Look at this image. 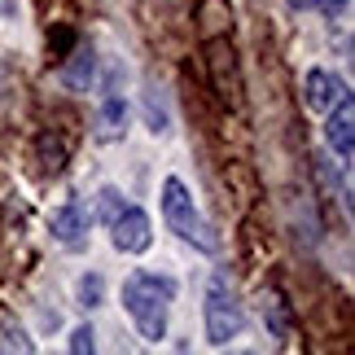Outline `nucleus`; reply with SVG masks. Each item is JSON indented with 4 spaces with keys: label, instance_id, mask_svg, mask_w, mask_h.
Instances as JSON below:
<instances>
[{
    "label": "nucleus",
    "instance_id": "obj_15",
    "mask_svg": "<svg viewBox=\"0 0 355 355\" xmlns=\"http://www.w3.org/2000/svg\"><path fill=\"white\" fill-rule=\"evenodd\" d=\"M316 9L324 13V18H338V13L347 9V0H316Z\"/></svg>",
    "mask_w": 355,
    "mask_h": 355
},
{
    "label": "nucleus",
    "instance_id": "obj_12",
    "mask_svg": "<svg viewBox=\"0 0 355 355\" xmlns=\"http://www.w3.org/2000/svg\"><path fill=\"white\" fill-rule=\"evenodd\" d=\"M0 351H22V355H31L35 343L26 338L22 329H13V324H5V334H0Z\"/></svg>",
    "mask_w": 355,
    "mask_h": 355
},
{
    "label": "nucleus",
    "instance_id": "obj_4",
    "mask_svg": "<svg viewBox=\"0 0 355 355\" xmlns=\"http://www.w3.org/2000/svg\"><path fill=\"white\" fill-rule=\"evenodd\" d=\"M92 136L101 145H114L128 136V97H123V75L110 71L101 84V101H97V123H92Z\"/></svg>",
    "mask_w": 355,
    "mask_h": 355
},
{
    "label": "nucleus",
    "instance_id": "obj_1",
    "mask_svg": "<svg viewBox=\"0 0 355 355\" xmlns=\"http://www.w3.org/2000/svg\"><path fill=\"white\" fill-rule=\"evenodd\" d=\"M175 303V281L162 272H132L123 281V307L145 343H162L167 338V311Z\"/></svg>",
    "mask_w": 355,
    "mask_h": 355
},
{
    "label": "nucleus",
    "instance_id": "obj_17",
    "mask_svg": "<svg viewBox=\"0 0 355 355\" xmlns=\"http://www.w3.org/2000/svg\"><path fill=\"white\" fill-rule=\"evenodd\" d=\"M0 13H5V0H0Z\"/></svg>",
    "mask_w": 355,
    "mask_h": 355
},
{
    "label": "nucleus",
    "instance_id": "obj_2",
    "mask_svg": "<svg viewBox=\"0 0 355 355\" xmlns=\"http://www.w3.org/2000/svg\"><path fill=\"white\" fill-rule=\"evenodd\" d=\"M162 224H167V233H175L202 254L220 250V237H215L211 220L198 211V202H193V193H189V184L180 175H167V180H162Z\"/></svg>",
    "mask_w": 355,
    "mask_h": 355
},
{
    "label": "nucleus",
    "instance_id": "obj_5",
    "mask_svg": "<svg viewBox=\"0 0 355 355\" xmlns=\"http://www.w3.org/2000/svg\"><path fill=\"white\" fill-rule=\"evenodd\" d=\"M110 245L119 254H145L154 245V220L141 207H123L110 220Z\"/></svg>",
    "mask_w": 355,
    "mask_h": 355
},
{
    "label": "nucleus",
    "instance_id": "obj_9",
    "mask_svg": "<svg viewBox=\"0 0 355 355\" xmlns=\"http://www.w3.org/2000/svg\"><path fill=\"white\" fill-rule=\"evenodd\" d=\"M92 79H97V53H92L88 44H79L71 53V62L62 66V84L71 88V92H88Z\"/></svg>",
    "mask_w": 355,
    "mask_h": 355
},
{
    "label": "nucleus",
    "instance_id": "obj_8",
    "mask_svg": "<svg viewBox=\"0 0 355 355\" xmlns=\"http://www.w3.org/2000/svg\"><path fill=\"white\" fill-rule=\"evenodd\" d=\"M347 97V84L338 79L334 71H324V66H316V71H307L303 75V101H307V110H316V114H324V110H334L338 101Z\"/></svg>",
    "mask_w": 355,
    "mask_h": 355
},
{
    "label": "nucleus",
    "instance_id": "obj_7",
    "mask_svg": "<svg viewBox=\"0 0 355 355\" xmlns=\"http://www.w3.org/2000/svg\"><path fill=\"white\" fill-rule=\"evenodd\" d=\"M324 141H329V149L343 162L355 158V101H351V92L334 110H324Z\"/></svg>",
    "mask_w": 355,
    "mask_h": 355
},
{
    "label": "nucleus",
    "instance_id": "obj_3",
    "mask_svg": "<svg viewBox=\"0 0 355 355\" xmlns=\"http://www.w3.org/2000/svg\"><path fill=\"white\" fill-rule=\"evenodd\" d=\"M202 320H207V343L211 347H228L237 343L241 329H245V307H241V294L237 285L215 272L207 281V303H202Z\"/></svg>",
    "mask_w": 355,
    "mask_h": 355
},
{
    "label": "nucleus",
    "instance_id": "obj_14",
    "mask_svg": "<svg viewBox=\"0 0 355 355\" xmlns=\"http://www.w3.org/2000/svg\"><path fill=\"white\" fill-rule=\"evenodd\" d=\"M71 351H75V355L97 351V334H92V324H79V329H71Z\"/></svg>",
    "mask_w": 355,
    "mask_h": 355
},
{
    "label": "nucleus",
    "instance_id": "obj_16",
    "mask_svg": "<svg viewBox=\"0 0 355 355\" xmlns=\"http://www.w3.org/2000/svg\"><path fill=\"white\" fill-rule=\"evenodd\" d=\"M290 9H303L307 13V9H316V0H290Z\"/></svg>",
    "mask_w": 355,
    "mask_h": 355
},
{
    "label": "nucleus",
    "instance_id": "obj_11",
    "mask_svg": "<svg viewBox=\"0 0 355 355\" xmlns=\"http://www.w3.org/2000/svg\"><path fill=\"white\" fill-rule=\"evenodd\" d=\"M75 298H79V307H84V311L101 307V298H105V281H101V272H84V277L75 281Z\"/></svg>",
    "mask_w": 355,
    "mask_h": 355
},
{
    "label": "nucleus",
    "instance_id": "obj_6",
    "mask_svg": "<svg viewBox=\"0 0 355 355\" xmlns=\"http://www.w3.org/2000/svg\"><path fill=\"white\" fill-rule=\"evenodd\" d=\"M88 228H92V211H88V202H62L58 211H53V220H49V233L53 241L62 245V250H84L88 245Z\"/></svg>",
    "mask_w": 355,
    "mask_h": 355
},
{
    "label": "nucleus",
    "instance_id": "obj_10",
    "mask_svg": "<svg viewBox=\"0 0 355 355\" xmlns=\"http://www.w3.org/2000/svg\"><path fill=\"white\" fill-rule=\"evenodd\" d=\"M145 123H149V132H154V136H162V132H167V123H171L167 97H162L158 84H145Z\"/></svg>",
    "mask_w": 355,
    "mask_h": 355
},
{
    "label": "nucleus",
    "instance_id": "obj_13",
    "mask_svg": "<svg viewBox=\"0 0 355 355\" xmlns=\"http://www.w3.org/2000/svg\"><path fill=\"white\" fill-rule=\"evenodd\" d=\"M97 207H101V220H105V224H110V220H114V215H119L123 207H128V202H123V193H119V189H101V198H97Z\"/></svg>",
    "mask_w": 355,
    "mask_h": 355
}]
</instances>
